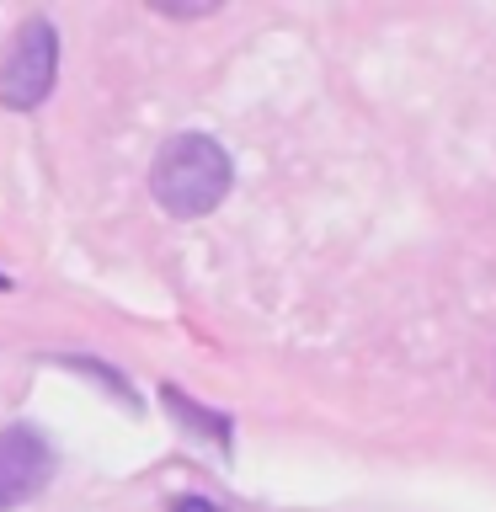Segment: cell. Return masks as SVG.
Listing matches in <instances>:
<instances>
[{
	"label": "cell",
	"instance_id": "cell-3",
	"mask_svg": "<svg viewBox=\"0 0 496 512\" xmlns=\"http://www.w3.org/2000/svg\"><path fill=\"white\" fill-rule=\"evenodd\" d=\"M54 480V448L38 427L16 422L0 432V512L32 502Z\"/></svg>",
	"mask_w": 496,
	"mask_h": 512
},
{
	"label": "cell",
	"instance_id": "cell-4",
	"mask_svg": "<svg viewBox=\"0 0 496 512\" xmlns=\"http://www.w3.org/2000/svg\"><path fill=\"white\" fill-rule=\"evenodd\" d=\"M160 400H166V411L176 416V422H187V432H203V438H214L219 448H230V416H214V411L192 406L176 384H160Z\"/></svg>",
	"mask_w": 496,
	"mask_h": 512
},
{
	"label": "cell",
	"instance_id": "cell-6",
	"mask_svg": "<svg viewBox=\"0 0 496 512\" xmlns=\"http://www.w3.org/2000/svg\"><path fill=\"white\" fill-rule=\"evenodd\" d=\"M0 288H11V278H6V272H0Z\"/></svg>",
	"mask_w": 496,
	"mask_h": 512
},
{
	"label": "cell",
	"instance_id": "cell-1",
	"mask_svg": "<svg viewBox=\"0 0 496 512\" xmlns=\"http://www.w3.org/2000/svg\"><path fill=\"white\" fill-rule=\"evenodd\" d=\"M235 160L214 134H171L150 160V192L176 219H203L230 198Z\"/></svg>",
	"mask_w": 496,
	"mask_h": 512
},
{
	"label": "cell",
	"instance_id": "cell-2",
	"mask_svg": "<svg viewBox=\"0 0 496 512\" xmlns=\"http://www.w3.org/2000/svg\"><path fill=\"white\" fill-rule=\"evenodd\" d=\"M59 80V32L48 16H27L11 32V48L0 59V107L6 112H32L48 102Z\"/></svg>",
	"mask_w": 496,
	"mask_h": 512
},
{
	"label": "cell",
	"instance_id": "cell-5",
	"mask_svg": "<svg viewBox=\"0 0 496 512\" xmlns=\"http://www.w3.org/2000/svg\"><path fill=\"white\" fill-rule=\"evenodd\" d=\"M166 512H224V507H214L208 496H176V502H171Z\"/></svg>",
	"mask_w": 496,
	"mask_h": 512
}]
</instances>
